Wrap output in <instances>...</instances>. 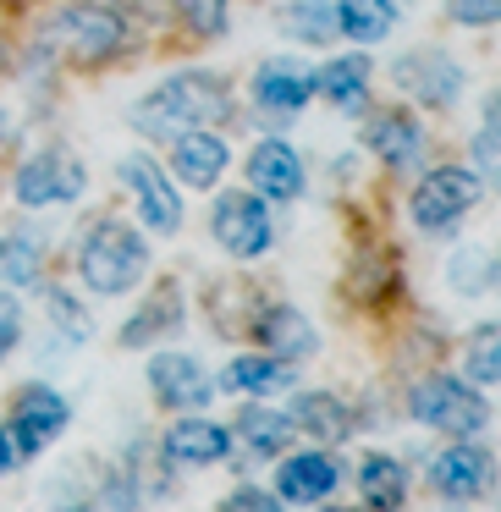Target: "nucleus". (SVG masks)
Masks as SVG:
<instances>
[{"label":"nucleus","instance_id":"2eb2a0df","mask_svg":"<svg viewBox=\"0 0 501 512\" xmlns=\"http://www.w3.org/2000/svg\"><path fill=\"white\" fill-rule=\"evenodd\" d=\"M248 336L259 342V353H276V358H287V364H303V358L320 353V331H314V320L303 309H292V303H259Z\"/></svg>","mask_w":501,"mask_h":512},{"label":"nucleus","instance_id":"f3484780","mask_svg":"<svg viewBox=\"0 0 501 512\" xmlns=\"http://www.w3.org/2000/svg\"><path fill=\"white\" fill-rule=\"evenodd\" d=\"M342 485V468L331 452H292L276 468V501L281 507H320L331 501V490Z\"/></svg>","mask_w":501,"mask_h":512},{"label":"nucleus","instance_id":"423d86ee","mask_svg":"<svg viewBox=\"0 0 501 512\" xmlns=\"http://www.w3.org/2000/svg\"><path fill=\"white\" fill-rule=\"evenodd\" d=\"M83 193H89V166H83V155L72 144H39L12 177V199L23 204V210L78 204Z\"/></svg>","mask_w":501,"mask_h":512},{"label":"nucleus","instance_id":"9b49d317","mask_svg":"<svg viewBox=\"0 0 501 512\" xmlns=\"http://www.w3.org/2000/svg\"><path fill=\"white\" fill-rule=\"evenodd\" d=\"M364 149L380 160V166L391 171H413L424 160V149H430V138H424V122L413 105H375V111H364Z\"/></svg>","mask_w":501,"mask_h":512},{"label":"nucleus","instance_id":"b1692460","mask_svg":"<svg viewBox=\"0 0 501 512\" xmlns=\"http://www.w3.org/2000/svg\"><path fill=\"white\" fill-rule=\"evenodd\" d=\"M232 435H237V441H243L254 457H281V452L292 446V435H298V430H292V419H287L281 408H270L265 397H254L243 413H237Z\"/></svg>","mask_w":501,"mask_h":512},{"label":"nucleus","instance_id":"f257e3e1","mask_svg":"<svg viewBox=\"0 0 501 512\" xmlns=\"http://www.w3.org/2000/svg\"><path fill=\"white\" fill-rule=\"evenodd\" d=\"M237 116V89L226 72H210V67H182L171 72V78H160L149 94H138L133 111H127V122H133L138 138H155V144H166V138L177 133H193V127H221Z\"/></svg>","mask_w":501,"mask_h":512},{"label":"nucleus","instance_id":"f8f14e48","mask_svg":"<svg viewBox=\"0 0 501 512\" xmlns=\"http://www.w3.org/2000/svg\"><path fill=\"white\" fill-rule=\"evenodd\" d=\"M248 100H254V111L276 116V122L303 116L314 100V67L303 56H265L248 78Z\"/></svg>","mask_w":501,"mask_h":512},{"label":"nucleus","instance_id":"4be33fe9","mask_svg":"<svg viewBox=\"0 0 501 512\" xmlns=\"http://www.w3.org/2000/svg\"><path fill=\"white\" fill-rule=\"evenodd\" d=\"M292 380H298V364H287V358H276V353H243V358H232V364L221 369L215 391L270 397V391H292Z\"/></svg>","mask_w":501,"mask_h":512},{"label":"nucleus","instance_id":"393cba45","mask_svg":"<svg viewBox=\"0 0 501 512\" xmlns=\"http://www.w3.org/2000/svg\"><path fill=\"white\" fill-rule=\"evenodd\" d=\"M276 34L292 45H331L336 39V0H281L276 6Z\"/></svg>","mask_w":501,"mask_h":512},{"label":"nucleus","instance_id":"f704fd0d","mask_svg":"<svg viewBox=\"0 0 501 512\" xmlns=\"http://www.w3.org/2000/svg\"><path fill=\"white\" fill-rule=\"evenodd\" d=\"M17 342H23V303L17 292H0V364L17 353Z\"/></svg>","mask_w":501,"mask_h":512},{"label":"nucleus","instance_id":"c756f323","mask_svg":"<svg viewBox=\"0 0 501 512\" xmlns=\"http://www.w3.org/2000/svg\"><path fill=\"white\" fill-rule=\"evenodd\" d=\"M45 320L61 331V342H89L94 336V320L72 287H45Z\"/></svg>","mask_w":501,"mask_h":512},{"label":"nucleus","instance_id":"a211bd4d","mask_svg":"<svg viewBox=\"0 0 501 512\" xmlns=\"http://www.w3.org/2000/svg\"><path fill=\"white\" fill-rule=\"evenodd\" d=\"M369 78H375V61L364 50L331 56L325 67H314V100L336 105L342 116H364L369 111Z\"/></svg>","mask_w":501,"mask_h":512},{"label":"nucleus","instance_id":"a878e982","mask_svg":"<svg viewBox=\"0 0 501 512\" xmlns=\"http://www.w3.org/2000/svg\"><path fill=\"white\" fill-rule=\"evenodd\" d=\"M358 496L375 512H402V501H408V468L391 452H369L358 463Z\"/></svg>","mask_w":501,"mask_h":512},{"label":"nucleus","instance_id":"4c0bfd02","mask_svg":"<svg viewBox=\"0 0 501 512\" xmlns=\"http://www.w3.org/2000/svg\"><path fill=\"white\" fill-rule=\"evenodd\" d=\"M12 144H17V116L6 111V105H0V155H6Z\"/></svg>","mask_w":501,"mask_h":512},{"label":"nucleus","instance_id":"4468645a","mask_svg":"<svg viewBox=\"0 0 501 512\" xmlns=\"http://www.w3.org/2000/svg\"><path fill=\"white\" fill-rule=\"evenodd\" d=\"M166 144H171V171H177V182L193 193H215V182L232 166V144H226L221 127H193V133H177V138H166Z\"/></svg>","mask_w":501,"mask_h":512},{"label":"nucleus","instance_id":"aec40b11","mask_svg":"<svg viewBox=\"0 0 501 512\" xmlns=\"http://www.w3.org/2000/svg\"><path fill=\"white\" fill-rule=\"evenodd\" d=\"M160 452H166V463L210 468V463H226V457H232V430L215 424V419H177L160 435Z\"/></svg>","mask_w":501,"mask_h":512},{"label":"nucleus","instance_id":"473e14b6","mask_svg":"<svg viewBox=\"0 0 501 512\" xmlns=\"http://www.w3.org/2000/svg\"><path fill=\"white\" fill-rule=\"evenodd\" d=\"M496 138H501V100L485 94V122H479L474 138H468V149H474V171L485 182H496Z\"/></svg>","mask_w":501,"mask_h":512},{"label":"nucleus","instance_id":"7c9ffc66","mask_svg":"<svg viewBox=\"0 0 501 512\" xmlns=\"http://www.w3.org/2000/svg\"><path fill=\"white\" fill-rule=\"evenodd\" d=\"M171 17L193 39H221L226 23H232V0H171Z\"/></svg>","mask_w":501,"mask_h":512},{"label":"nucleus","instance_id":"7ed1b4c3","mask_svg":"<svg viewBox=\"0 0 501 512\" xmlns=\"http://www.w3.org/2000/svg\"><path fill=\"white\" fill-rule=\"evenodd\" d=\"M149 276V243L138 226H127L122 215H105L83 232L78 243V281L100 298H122Z\"/></svg>","mask_w":501,"mask_h":512},{"label":"nucleus","instance_id":"ea45409f","mask_svg":"<svg viewBox=\"0 0 501 512\" xmlns=\"http://www.w3.org/2000/svg\"><path fill=\"white\" fill-rule=\"evenodd\" d=\"M12 67V45H6V28H0V72Z\"/></svg>","mask_w":501,"mask_h":512},{"label":"nucleus","instance_id":"58836bf2","mask_svg":"<svg viewBox=\"0 0 501 512\" xmlns=\"http://www.w3.org/2000/svg\"><path fill=\"white\" fill-rule=\"evenodd\" d=\"M12 468H17V446L6 435V424H0V474H12Z\"/></svg>","mask_w":501,"mask_h":512},{"label":"nucleus","instance_id":"c9c22d12","mask_svg":"<svg viewBox=\"0 0 501 512\" xmlns=\"http://www.w3.org/2000/svg\"><path fill=\"white\" fill-rule=\"evenodd\" d=\"M446 17H452L457 28H496L501 0H452V6H446Z\"/></svg>","mask_w":501,"mask_h":512},{"label":"nucleus","instance_id":"20e7f679","mask_svg":"<svg viewBox=\"0 0 501 512\" xmlns=\"http://www.w3.org/2000/svg\"><path fill=\"white\" fill-rule=\"evenodd\" d=\"M485 188H490V182L479 177L474 166H435V171H424L419 188L408 193V215H413V226H419V232L452 237L457 221H463V215L485 199Z\"/></svg>","mask_w":501,"mask_h":512},{"label":"nucleus","instance_id":"cd10ccee","mask_svg":"<svg viewBox=\"0 0 501 512\" xmlns=\"http://www.w3.org/2000/svg\"><path fill=\"white\" fill-rule=\"evenodd\" d=\"M0 276H6V287H39V276H45V237L34 226H17V232L0 237Z\"/></svg>","mask_w":501,"mask_h":512},{"label":"nucleus","instance_id":"bb28decb","mask_svg":"<svg viewBox=\"0 0 501 512\" xmlns=\"http://www.w3.org/2000/svg\"><path fill=\"white\" fill-rule=\"evenodd\" d=\"M397 23V0H336V39L380 45Z\"/></svg>","mask_w":501,"mask_h":512},{"label":"nucleus","instance_id":"6e6552de","mask_svg":"<svg viewBox=\"0 0 501 512\" xmlns=\"http://www.w3.org/2000/svg\"><path fill=\"white\" fill-rule=\"evenodd\" d=\"M210 237H215V248L232 254V259H265L270 248H276V215H270V204L248 188L215 193Z\"/></svg>","mask_w":501,"mask_h":512},{"label":"nucleus","instance_id":"c85d7f7f","mask_svg":"<svg viewBox=\"0 0 501 512\" xmlns=\"http://www.w3.org/2000/svg\"><path fill=\"white\" fill-rule=\"evenodd\" d=\"M446 287L463 292V298L490 292L496 287V254H490V248H457L452 265H446Z\"/></svg>","mask_w":501,"mask_h":512},{"label":"nucleus","instance_id":"72a5a7b5","mask_svg":"<svg viewBox=\"0 0 501 512\" xmlns=\"http://www.w3.org/2000/svg\"><path fill=\"white\" fill-rule=\"evenodd\" d=\"M105 6H116V12H122L133 28H160V23H171V0H105Z\"/></svg>","mask_w":501,"mask_h":512},{"label":"nucleus","instance_id":"1a4fd4ad","mask_svg":"<svg viewBox=\"0 0 501 512\" xmlns=\"http://www.w3.org/2000/svg\"><path fill=\"white\" fill-rule=\"evenodd\" d=\"M116 177L127 182V193H133L138 204V221L149 226L155 237H177L182 221H188V210H182V193L171 188V171L160 166L149 149H133V155L116 160Z\"/></svg>","mask_w":501,"mask_h":512},{"label":"nucleus","instance_id":"e433bc0d","mask_svg":"<svg viewBox=\"0 0 501 512\" xmlns=\"http://www.w3.org/2000/svg\"><path fill=\"white\" fill-rule=\"evenodd\" d=\"M215 512H287V507H281V501H276V490H259V485H237V490H232V496H226V501H221V507H215Z\"/></svg>","mask_w":501,"mask_h":512},{"label":"nucleus","instance_id":"f03ea898","mask_svg":"<svg viewBox=\"0 0 501 512\" xmlns=\"http://www.w3.org/2000/svg\"><path fill=\"white\" fill-rule=\"evenodd\" d=\"M133 39H138V28L116 6H105V0H61V6H50L45 23H39L34 50H45L56 67L105 72L133 50Z\"/></svg>","mask_w":501,"mask_h":512},{"label":"nucleus","instance_id":"412c9836","mask_svg":"<svg viewBox=\"0 0 501 512\" xmlns=\"http://www.w3.org/2000/svg\"><path fill=\"white\" fill-rule=\"evenodd\" d=\"M182 325V287L177 281H155L149 298L138 303V314H127L122 347H155L160 336H171Z\"/></svg>","mask_w":501,"mask_h":512},{"label":"nucleus","instance_id":"39448f33","mask_svg":"<svg viewBox=\"0 0 501 512\" xmlns=\"http://www.w3.org/2000/svg\"><path fill=\"white\" fill-rule=\"evenodd\" d=\"M408 413L419 424H430V430L452 435V441H474V435L490 424L485 391H474L457 375H424L419 386L408 391Z\"/></svg>","mask_w":501,"mask_h":512},{"label":"nucleus","instance_id":"6ab92c4d","mask_svg":"<svg viewBox=\"0 0 501 512\" xmlns=\"http://www.w3.org/2000/svg\"><path fill=\"white\" fill-rule=\"evenodd\" d=\"M430 485L441 490L446 501H474L479 490L490 485V452L474 441H452L430 457Z\"/></svg>","mask_w":501,"mask_h":512},{"label":"nucleus","instance_id":"ddd939ff","mask_svg":"<svg viewBox=\"0 0 501 512\" xmlns=\"http://www.w3.org/2000/svg\"><path fill=\"white\" fill-rule=\"evenodd\" d=\"M248 171V193H259L265 204H292L309 188V171H303V155L287 144V138H259L243 160Z\"/></svg>","mask_w":501,"mask_h":512},{"label":"nucleus","instance_id":"5701e85b","mask_svg":"<svg viewBox=\"0 0 501 512\" xmlns=\"http://www.w3.org/2000/svg\"><path fill=\"white\" fill-rule=\"evenodd\" d=\"M287 419H292V430H303L320 446H336V441L353 435V413H347V402L336 397V391H298Z\"/></svg>","mask_w":501,"mask_h":512},{"label":"nucleus","instance_id":"9d476101","mask_svg":"<svg viewBox=\"0 0 501 512\" xmlns=\"http://www.w3.org/2000/svg\"><path fill=\"white\" fill-rule=\"evenodd\" d=\"M67 424H72V402L61 397L56 386H23L12 397V424H6V435H12L17 457H39L67 435Z\"/></svg>","mask_w":501,"mask_h":512},{"label":"nucleus","instance_id":"0eeeda50","mask_svg":"<svg viewBox=\"0 0 501 512\" xmlns=\"http://www.w3.org/2000/svg\"><path fill=\"white\" fill-rule=\"evenodd\" d=\"M391 89L408 94V105H424V111H452L468 94V72L452 50L419 45V50H402L391 61Z\"/></svg>","mask_w":501,"mask_h":512},{"label":"nucleus","instance_id":"2f4dec72","mask_svg":"<svg viewBox=\"0 0 501 512\" xmlns=\"http://www.w3.org/2000/svg\"><path fill=\"white\" fill-rule=\"evenodd\" d=\"M463 375H468V386H474V391H496V380H501V342H496V325H485V331L468 342Z\"/></svg>","mask_w":501,"mask_h":512},{"label":"nucleus","instance_id":"dca6fc26","mask_svg":"<svg viewBox=\"0 0 501 512\" xmlns=\"http://www.w3.org/2000/svg\"><path fill=\"white\" fill-rule=\"evenodd\" d=\"M149 391H155L160 408L188 413V408H204L215 397V380L193 353H155L149 358Z\"/></svg>","mask_w":501,"mask_h":512}]
</instances>
